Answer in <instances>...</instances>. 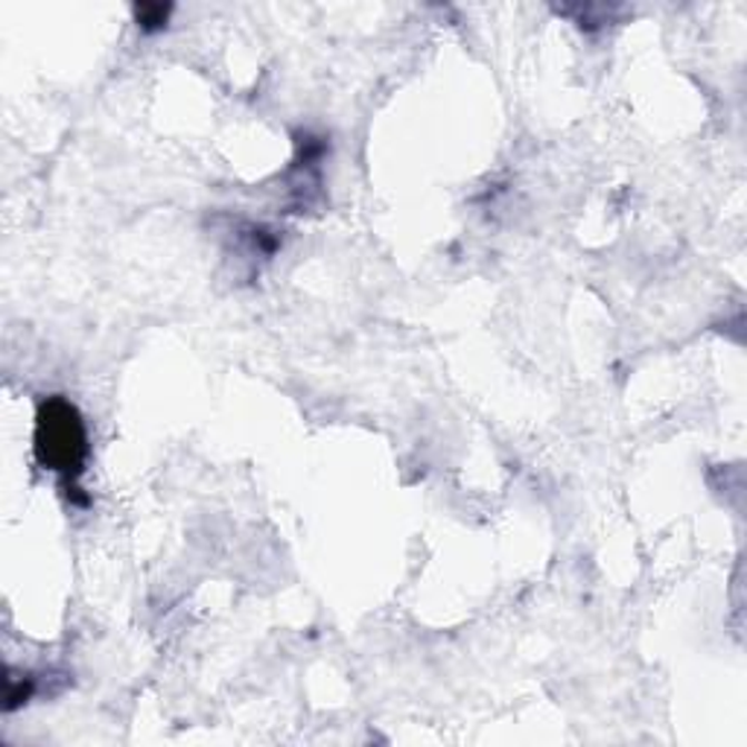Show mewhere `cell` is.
<instances>
[{
  "label": "cell",
  "mask_w": 747,
  "mask_h": 747,
  "mask_svg": "<svg viewBox=\"0 0 747 747\" xmlns=\"http://www.w3.org/2000/svg\"><path fill=\"white\" fill-rule=\"evenodd\" d=\"M39 455L41 462L59 473H79L86 455V430L77 409L65 401H50L39 415Z\"/></svg>",
  "instance_id": "cell-1"
},
{
  "label": "cell",
  "mask_w": 747,
  "mask_h": 747,
  "mask_svg": "<svg viewBox=\"0 0 747 747\" xmlns=\"http://www.w3.org/2000/svg\"><path fill=\"white\" fill-rule=\"evenodd\" d=\"M170 16V7H138V21L144 30H158L167 23Z\"/></svg>",
  "instance_id": "cell-2"
}]
</instances>
